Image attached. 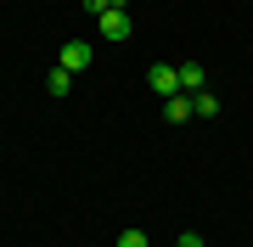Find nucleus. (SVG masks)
<instances>
[{
    "instance_id": "obj_1",
    "label": "nucleus",
    "mask_w": 253,
    "mask_h": 247,
    "mask_svg": "<svg viewBox=\"0 0 253 247\" xmlns=\"http://www.w3.org/2000/svg\"><path fill=\"white\" fill-rule=\"evenodd\" d=\"M146 90H152V96H163V101H169V96H180V68L152 62V68H146Z\"/></svg>"
},
{
    "instance_id": "obj_2",
    "label": "nucleus",
    "mask_w": 253,
    "mask_h": 247,
    "mask_svg": "<svg viewBox=\"0 0 253 247\" xmlns=\"http://www.w3.org/2000/svg\"><path fill=\"white\" fill-rule=\"evenodd\" d=\"M96 28L113 39V45H124V39L135 34V28H129V11H101V17H96Z\"/></svg>"
},
{
    "instance_id": "obj_3",
    "label": "nucleus",
    "mask_w": 253,
    "mask_h": 247,
    "mask_svg": "<svg viewBox=\"0 0 253 247\" xmlns=\"http://www.w3.org/2000/svg\"><path fill=\"white\" fill-rule=\"evenodd\" d=\"M90 45H84V39H68L62 45V56H56V68H68V73H84V68H90Z\"/></svg>"
},
{
    "instance_id": "obj_4",
    "label": "nucleus",
    "mask_w": 253,
    "mask_h": 247,
    "mask_svg": "<svg viewBox=\"0 0 253 247\" xmlns=\"http://www.w3.org/2000/svg\"><path fill=\"white\" fill-rule=\"evenodd\" d=\"M180 90H186V96L208 90V73H203V62H186V68H180Z\"/></svg>"
},
{
    "instance_id": "obj_5",
    "label": "nucleus",
    "mask_w": 253,
    "mask_h": 247,
    "mask_svg": "<svg viewBox=\"0 0 253 247\" xmlns=\"http://www.w3.org/2000/svg\"><path fill=\"white\" fill-rule=\"evenodd\" d=\"M214 112H219L214 90H197V96H191V118H214Z\"/></svg>"
},
{
    "instance_id": "obj_6",
    "label": "nucleus",
    "mask_w": 253,
    "mask_h": 247,
    "mask_svg": "<svg viewBox=\"0 0 253 247\" xmlns=\"http://www.w3.org/2000/svg\"><path fill=\"white\" fill-rule=\"evenodd\" d=\"M45 90L51 96H68L73 90V73H68V68H51V73H45Z\"/></svg>"
},
{
    "instance_id": "obj_7",
    "label": "nucleus",
    "mask_w": 253,
    "mask_h": 247,
    "mask_svg": "<svg viewBox=\"0 0 253 247\" xmlns=\"http://www.w3.org/2000/svg\"><path fill=\"white\" fill-rule=\"evenodd\" d=\"M169 118H174V124H186V118H191V96H186V90H180V96H169Z\"/></svg>"
},
{
    "instance_id": "obj_8",
    "label": "nucleus",
    "mask_w": 253,
    "mask_h": 247,
    "mask_svg": "<svg viewBox=\"0 0 253 247\" xmlns=\"http://www.w3.org/2000/svg\"><path fill=\"white\" fill-rule=\"evenodd\" d=\"M118 247H152V242H146V230H124V236H118Z\"/></svg>"
},
{
    "instance_id": "obj_9",
    "label": "nucleus",
    "mask_w": 253,
    "mask_h": 247,
    "mask_svg": "<svg viewBox=\"0 0 253 247\" xmlns=\"http://www.w3.org/2000/svg\"><path fill=\"white\" fill-rule=\"evenodd\" d=\"M84 6V17H101V11H113V0H79Z\"/></svg>"
},
{
    "instance_id": "obj_10",
    "label": "nucleus",
    "mask_w": 253,
    "mask_h": 247,
    "mask_svg": "<svg viewBox=\"0 0 253 247\" xmlns=\"http://www.w3.org/2000/svg\"><path fill=\"white\" fill-rule=\"evenodd\" d=\"M174 247H208V242L197 236V230H180V242H174Z\"/></svg>"
},
{
    "instance_id": "obj_11",
    "label": "nucleus",
    "mask_w": 253,
    "mask_h": 247,
    "mask_svg": "<svg viewBox=\"0 0 253 247\" xmlns=\"http://www.w3.org/2000/svg\"><path fill=\"white\" fill-rule=\"evenodd\" d=\"M124 6H129V0H113V11H124Z\"/></svg>"
}]
</instances>
